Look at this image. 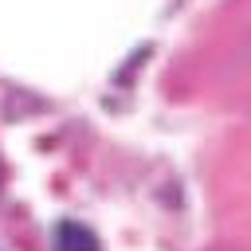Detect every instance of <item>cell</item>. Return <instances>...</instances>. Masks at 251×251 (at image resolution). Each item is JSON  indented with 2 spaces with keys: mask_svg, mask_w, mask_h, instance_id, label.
Wrapping results in <instances>:
<instances>
[{
  "mask_svg": "<svg viewBox=\"0 0 251 251\" xmlns=\"http://www.w3.org/2000/svg\"><path fill=\"white\" fill-rule=\"evenodd\" d=\"M51 247L55 251H102L98 235L78 220H59L55 231H51Z\"/></svg>",
  "mask_w": 251,
  "mask_h": 251,
  "instance_id": "obj_1",
  "label": "cell"
}]
</instances>
